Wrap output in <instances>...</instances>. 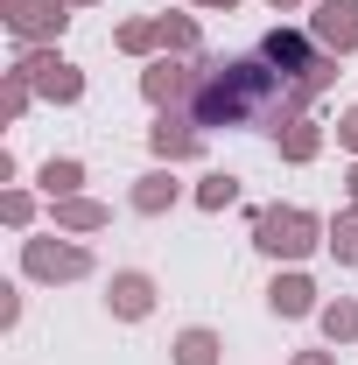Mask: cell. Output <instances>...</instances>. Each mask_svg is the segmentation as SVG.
<instances>
[{"label": "cell", "instance_id": "484cf974", "mask_svg": "<svg viewBox=\"0 0 358 365\" xmlns=\"http://www.w3.org/2000/svg\"><path fill=\"white\" fill-rule=\"evenodd\" d=\"M204 7H225V14H232V7H239V0H204Z\"/></svg>", "mask_w": 358, "mask_h": 365}, {"label": "cell", "instance_id": "7c38bea8", "mask_svg": "<svg viewBox=\"0 0 358 365\" xmlns=\"http://www.w3.org/2000/svg\"><path fill=\"white\" fill-rule=\"evenodd\" d=\"M169 204H176V176H169V169H155V176L134 182V211L155 218V211H169Z\"/></svg>", "mask_w": 358, "mask_h": 365}, {"label": "cell", "instance_id": "3957f363", "mask_svg": "<svg viewBox=\"0 0 358 365\" xmlns=\"http://www.w3.org/2000/svg\"><path fill=\"white\" fill-rule=\"evenodd\" d=\"M260 56H274V63L295 71V78H310L316 91H330V78H337V56H330V49H310L295 29H274L267 43H260Z\"/></svg>", "mask_w": 358, "mask_h": 365}, {"label": "cell", "instance_id": "ac0fdd59", "mask_svg": "<svg viewBox=\"0 0 358 365\" xmlns=\"http://www.w3.org/2000/svg\"><path fill=\"white\" fill-rule=\"evenodd\" d=\"M232 197H239V176H225V169H218V176H204V182H197V204H204V211H225Z\"/></svg>", "mask_w": 358, "mask_h": 365}, {"label": "cell", "instance_id": "603a6c76", "mask_svg": "<svg viewBox=\"0 0 358 365\" xmlns=\"http://www.w3.org/2000/svg\"><path fill=\"white\" fill-rule=\"evenodd\" d=\"M0 218H7V225H29V218H36V204H29L21 190H7V197H0Z\"/></svg>", "mask_w": 358, "mask_h": 365}, {"label": "cell", "instance_id": "4316f807", "mask_svg": "<svg viewBox=\"0 0 358 365\" xmlns=\"http://www.w3.org/2000/svg\"><path fill=\"white\" fill-rule=\"evenodd\" d=\"M267 7H295V0H267Z\"/></svg>", "mask_w": 358, "mask_h": 365}, {"label": "cell", "instance_id": "4fadbf2b", "mask_svg": "<svg viewBox=\"0 0 358 365\" xmlns=\"http://www.w3.org/2000/svg\"><path fill=\"white\" fill-rule=\"evenodd\" d=\"M106 218H113V211L91 204V197H63V204H56V225H63V232H98Z\"/></svg>", "mask_w": 358, "mask_h": 365}, {"label": "cell", "instance_id": "d6986e66", "mask_svg": "<svg viewBox=\"0 0 358 365\" xmlns=\"http://www.w3.org/2000/svg\"><path fill=\"white\" fill-rule=\"evenodd\" d=\"M330 253L352 267L358 260V211H337V225H330Z\"/></svg>", "mask_w": 358, "mask_h": 365}, {"label": "cell", "instance_id": "7402d4cb", "mask_svg": "<svg viewBox=\"0 0 358 365\" xmlns=\"http://www.w3.org/2000/svg\"><path fill=\"white\" fill-rule=\"evenodd\" d=\"M162 43L169 49H197V21H190V14H162Z\"/></svg>", "mask_w": 358, "mask_h": 365}, {"label": "cell", "instance_id": "8992f818", "mask_svg": "<svg viewBox=\"0 0 358 365\" xmlns=\"http://www.w3.org/2000/svg\"><path fill=\"white\" fill-rule=\"evenodd\" d=\"M316 43L330 56L358 49V0H316Z\"/></svg>", "mask_w": 358, "mask_h": 365}, {"label": "cell", "instance_id": "30bf717a", "mask_svg": "<svg viewBox=\"0 0 358 365\" xmlns=\"http://www.w3.org/2000/svg\"><path fill=\"white\" fill-rule=\"evenodd\" d=\"M267 302H274V317H310V309H316V288H310V274H274Z\"/></svg>", "mask_w": 358, "mask_h": 365}, {"label": "cell", "instance_id": "cb8c5ba5", "mask_svg": "<svg viewBox=\"0 0 358 365\" xmlns=\"http://www.w3.org/2000/svg\"><path fill=\"white\" fill-rule=\"evenodd\" d=\"M337 140H344V148H352V155H358V106H352V113H344V127H337Z\"/></svg>", "mask_w": 358, "mask_h": 365}, {"label": "cell", "instance_id": "8fae6325", "mask_svg": "<svg viewBox=\"0 0 358 365\" xmlns=\"http://www.w3.org/2000/svg\"><path fill=\"white\" fill-rule=\"evenodd\" d=\"M148 309H155V281H148V274H113V317H148Z\"/></svg>", "mask_w": 358, "mask_h": 365}, {"label": "cell", "instance_id": "7a4b0ae2", "mask_svg": "<svg viewBox=\"0 0 358 365\" xmlns=\"http://www.w3.org/2000/svg\"><path fill=\"white\" fill-rule=\"evenodd\" d=\"M253 246L274 253V260H302V253L316 246V218H310V211H295V204H274V211L253 218Z\"/></svg>", "mask_w": 358, "mask_h": 365}, {"label": "cell", "instance_id": "5bb4252c", "mask_svg": "<svg viewBox=\"0 0 358 365\" xmlns=\"http://www.w3.org/2000/svg\"><path fill=\"white\" fill-rule=\"evenodd\" d=\"M78 182H85V162H71V155H63V162H43V190L56 197V204L78 197Z\"/></svg>", "mask_w": 358, "mask_h": 365}, {"label": "cell", "instance_id": "2e32d148", "mask_svg": "<svg viewBox=\"0 0 358 365\" xmlns=\"http://www.w3.org/2000/svg\"><path fill=\"white\" fill-rule=\"evenodd\" d=\"M316 148H323V134H316L310 120H295V127H281V155H288V162H316Z\"/></svg>", "mask_w": 358, "mask_h": 365}, {"label": "cell", "instance_id": "5b68a950", "mask_svg": "<svg viewBox=\"0 0 358 365\" xmlns=\"http://www.w3.org/2000/svg\"><path fill=\"white\" fill-rule=\"evenodd\" d=\"M21 267L36 274V281H78L91 260H85V246H49V239H29V246H21Z\"/></svg>", "mask_w": 358, "mask_h": 365}, {"label": "cell", "instance_id": "9a60e30c", "mask_svg": "<svg viewBox=\"0 0 358 365\" xmlns=\"http://www.w3.org/2000/svg\"><path fill=\"white\" fill-rule=\"evenodd\" d=\"M176 365H218V337H211V330H183L176 337Z\"/></svg>", "mask_w": 358, "mask_h": 365}, {"label": "cell", "instance_id": "ffe728a7", "mask_svg": "<svg viewBox=\"0 0 358 365\" xmlns=\"http://www.w3.org/2000/svg\"><path fill=\"white\" fill-rule=\"evenodd\" d=\"M155 43H162V21H127V29H120V49H127V56H148Z\"/></svg>", "mask_w": 358, "mask_h": 365}, {"label": "cell", "instance_id": "277c9868", "mask_svg": "<svg viewBox=\"0 0 358 365\" xmlns=\"http://www.w3.org/2000/svg\"><path fill=\"white\" fill-rule=\"evenodd\" d=\"M14 71H21V78H29V85L43 91V98H56V106H71V98H78V91H85V78H78V71H71V63H63V56H49V49H29V56H21V63H14Z\"/></svg>", "mask_w": 358, "mask_h": 365}, {"label": "cell", "instance_id": "d4e9b609", "mask_svg": "<svg viewBox=\"0 0 358 365\" xmlns=\"http://www.w3.org/2000/svg\"><path fill=\"white\" fill-rule=\"evenodd\" d=\"M295 365H337V359H330V351H302Z\"/></svg>", "mask_w": 358, "mask_h": 365}, {"label": "cell", "instance_id": "ba28073f", "mask_svg": "<svg viewBox=\"0 0 358 365\" xmlns=\"http://www.w3.org/2000/svg\"><path fill=\"white\" fill-rule=\"evenodd\" d=\"M140 91H148L155 106H183V98L197 91V71H190V63H176V56H162L155 71H140Z\"/></svg>", "mask_w": 358, "mask_h": 365}, {"label": "cell", "instance_id": "44dd1931", "mask_svg": "<svg viewBox=\"0 0 358 365\" xmlns=\"http://www.w3.org/2000/svg\"><path fill=\"white\" fill-rule=\"evenodd\" d=\"M29 78H21V71H7V85H0V120H21V106H29Z\"/></svg>", "mask_w": 358, "mask_h": 365}, {"label": "cell", "instance_id": "6da1fadb", "mask_svg": "<svg viewBox=\"0 0 358 365\" xmlns=\"http://www.w3.org/2000/svg\"><path fill=\"white\" fill-rule=\"evenodd\" d=\"M316 98L310 78L281 71L274 56H232V63H204L197 91H190V120L197 127H295L302 106Z\"/></svg>", "mask_w": 358, "mask_h": 365}, {"label": "cell", "instance_id": "9c48e42d", "mask_svg": "<svg viewBox=\"0 0 358 365\" xmlns=\"http://www.w3.org/2000/svg\"><path fill=\"white\" fill-rule=\"evenodd\" d=\"M148 148H155L162 162H183V155H197L204 140H197V127H190V120H176V113H162V120H155V134H148Z\"/></svg>", "mask_w": 358, "mask_h": 365}, {"label": "cell", "instance_id": "e0dca14e", "mask_svg": "<svg viewBox=\"0 0 358 365\" xmlns=\"http://www.w3.org/2000/svg\"><path fill=\"white\" fill-rule=\"evenodd\" d=\"M323 337H330V344H352L358 337V302H330V309H323Z\"/></svg>", "mask_w": 358, "mask_h": 365}, {"label": "cell", "instance_id": "83f0119b", "mask_svg": "<svg viewBox=\"0 0 358 365\" xmlns=\"http://www.w3.org/2000/svg\"><path fill=\"white\" fill-rule=\"evenodd\" d=\"M352 197H358V169H352Z\"/></svg>", "mask_w": 358, "mask_h": 365}, {"label": "cell", "instance_id": "52a82bcc", "mask_svg": "<svg viewBox=\"0 0 358 365\" xmlns=\"http://www.w3.org/2000/svg\"><path fill=\"white\" fill-rule=\"evenodd\" d=\"M0 7H7V29L29 36V43H36V36H63V21H71L63 0H0Z\"/></svg>", "mask_w": 358, "mask_h": 365}]
</instances>
